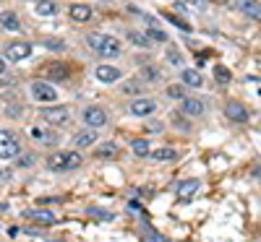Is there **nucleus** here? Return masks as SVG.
Here are the masks:
<instances>
[{
  "mask_svg": "<svg viewBox=\"0 0 261 242\" xmlns=\"http://www.w3.org/2000/svg\"><path fill=\"white\" fill-rule=\"evenodd\" d=\"M86 45H89L92 52H97V55H102V57H118V55H120V42H118L113 34H99V32H94V34L86 37Z\"/></svg>",
  "mask_w": 261,
  "mask_h": 242,
  "instance_id": "f257e3e1",
  "label": "nucleus"
},
{
  "mask_svg": "<svg viewBox=\"0 0 261 242\" xmlns=\"http://www.w3.org/2000/svg\"><path fill=\"white\" fill-rule=\"evenodd\" d=\"M47 167L55 172H71L81 167V154L79 151H58L47 157Z\"/></svg>",
  "mask_w": 261,
  "mask_h": 242,
  "instance_id": "f03ea898",
  "label": "nucleus"
},
{
  "mask_svg": "<svg viewBox=\"0 0 261 242\" xmlns=\"http://www.w3.org/2000/svg\"><path fill=\"white\" fill-rule=\"evenodd\" d=\"M18 138L11 133V130H3L0 128V159H16L18 157Z\"/></svg>",
  "mask_w": 261,
  "mask_h": 242,
  "instance_id": "7ed1b4c3",
  "label": "nucleus"
},
{
  "mask_svg": "<svg viewBox=\"0 0 261 242\" xmlns=\"http://www.w3.org/2000/svg\"><path fill=\"white\" fill-rule=\"evenodd\" d=\"M81 120H84L86 128H94V130H97V128H105V125H107V112H105L99 104H89V107L81 112Z\"/></svg>",
  "mask_w": 261,
  "mask_h": 242,
  "instance_id": "20e7f679",
  "label": "nucleus"
},
{
  "mask_svg": "<svg viewBox=\"0 0 261 242\" xmlns=\"http://www.w3.org/2000/svg\"><path fill=\"white\" fill-rule=\"evenodd\" d=\"M157 99H149V97H139L130 102V115H136V117H146L151 112H157Z\"/></svg>",
  "mask_w": 261,
  "mask_h": 242,
  "instance_id": "39448f33",
  "label": "nucleus"
},
{
  "mask_svg": "<svg viewBox=\"0 0 261 242\" xmlns=\"http://www.w3.org/2000/svg\"><path fill=\"white\" fill-rule=\"evenodd\" d=\"M42 120H45L47 125H63L65 120H68V109H65L63 104H58V107H45L42 109Z\"/></svg>",
  "mask_w": 261,
  "mask_h": 242,
  "instance_id": "423d86ee",
  "label": "nucleus"
},
{
  "mask_svg": "<svg viewBox=\"0 0 261 242\" xmlns=\"http://www.w3.org/2000/svg\"><path fill=\"white\" fill-rule=\"evenodd\" d=\"M32 55V45L29 42H11V45L6 47V57L11 63H18V60H27Z\"/></svg>",
  "mask_w": 261,
  "mask_h": 242,
  "instance_id": "0eeeda50",
  "label": "nucleus"
},
{
  "mask_svg": "<svg viewBox=\"0 0 261 242\" xmlns=\"http://www.w3.org/2000/svg\"><path fill=\"white\" fill-rule=\"evenodd\" d=\"M32 97L37 102H55L58 99V92L53 89L50 83H45V81H34L32 83Z\"/></svg>",
  "mask_w": 261,
  "mask_h": 242,
  "instance_id": "6e6552de",
  "label": "nucleus"
},
{
  "mask_svg": "<svg viewBox=\"0 0 261 242\" xmlns=\"http://www.w3.org/2000/svg\"><path fill=\"white\" fill-rule=\"evenodd\" d=\"M225 117L232 120V123H246L248 120V109L241 102H227L225 104Z\"/></svg>",
  "mask_w": 261,
  "mask_h": 242,
  "instance_id": "1a4fd4ad",
  "label": "nucleus"
},
{
  "mask_svg": "<svg viewBox=\"0 0 261 242\" xmlns=\"http://www.w3.org/2000/svg\"><path fill=\"white\" fill-rule=\"evenodd\" d=\"M27 219H32V222H37L42 227H53L55 224V214L47 211V208H29L27 211Z\"/></svg>",
  "mask_w": 261,
  "mask_h": 242,
  "instance_id": "9d476101",
  "label": "nucleus"
},
{
  "mask_svg": "<svg viewBox=\"0 0 261 242\" xmlns=\"http://www.w3.org/2000/svg\"><path fill=\"white\" fill-rule=\"evenodd\" d=\"M235 8L246 16H251V18H256V21H261V3L258 0H235Z\"/></svg>",
  "mask_w": 261,
  "mask_h": 242,
  "instance_id": "9b49d317",
  "label": "nucleus"
},
{
  "mask_svg": "<svg viewBox=\"0 0 261 242\" xmlns=\"http://www.w3.org/2000/svg\"><path fill=\"white\" fill-rule=\"evenodd\" d=\"M180 107H183V112L186 115H191V117H199V115H204V102L201 99H196V97H183V102H180Z\"/></svg>",
  "mask_w": 261,
  "mask_h": 242,
  "instance_id": "f8f14e48",
  "label": "nucleus"
},
{
  "mask_svg": "<svg viewBox=\"0 0 261 242\" xmlns=\"http://www.w3.org/2000/svg\"><path fill=\"white\" fill-rule=\"evenodd\" d=\"M97 81L99 83H115L120 78V68H113V65H99V68L94 71Z\"/></svg>",
  "mask_w": 261,
  "mask_h": 242,
  "instance_id": "ddd939ff",
  "label": "nucleus"
},
{
  "mask_svg": "<svg viewBox=\"0 0 261 242\" xmlns=\"http://www.w3.org/2000/svg\"><path fill=\"white\" fill-rule=\"evenodd\" d=\"M45 76L53 78V81H65L71 76V71H68V65H63V63H53V65H45Z\"/></svg>",
  "mask_w": 261,
  "mask_h": 242,
  "instance_id": "4468645a",
  "label": "nucleus"
},
{
  "mask_svg": "<svg viewBox=\"0 0 261 242\" xmlns=\"http://www.w3.org/2000/svg\"><path fill=\"white\" fill-rule=\"evenodd\" d=\"M73 143H76L79 148H86V146H94V143H97V130H94V128H86V130H81V133H76Z\"/></svg>",
  "mask_w": 261,
  "mask_h": 242,
  "instance_id": "2eb2a0df",
  "label": "nucleus"
},
{
  "mask_svg": "<svg viewBox=\"0 0 261 242\" xmlns=\"http://www.w3.org/2000/svg\"><path fill=\"white\" fill-rule=\"evenodd\" d=\"M0 26H3L6 32H18L21 21H18V16L13 11H3V13H0Z\"/></svg>",
  "mask_w": 261,
  "mask_h": 242,
  "instance_id": "dca6fc26",
  "label": "nucleus"
},
{
  "mask_svg": "<svg viewBox=\"0 0 261 242\" xmlns=\"http://www.w3.org/2000/svg\"><path fill=\"white\" fill-rule=\"evenodd\" d=\"M71 18L79 21V24H84V21L92 18V8L84 6V3H76V6H71Z\"/></svg>",
  "mask_w": 261,
  "mask_h": 242,
  "instance_id": "f3484780",
  "label": "nucleus"
},
{
  "mask_svg": "<svg viewBox=\"0 0 261 242\" xmlns=\"http://www.w3.org/2000/svg\"><path fill=\"white\" fill-rule=\"evenodd\" d=\"M151 159H157V162H172V159H178V151L175 148H170V146H165V148H154L149 154Z\"/></svg>",
  "mask_w": 261,
  "mask_h": 242,
  "instance_id": "a211bd4d",
  "label": "nucleus"
},
{
  "mask_svg": "<svg viewBox=\"0 0 261 242\" xmlns=\"http://www.w3.org/2000/svg\"><path fill=\"white\" fill-rule=\"evenodd\" d=\"M183 83H186V86H193V89H199V86H204V76H201L199 71L186 68V71H183Z\"/></svg>",
  "mask_w": 261,
  "mask_h": 242,
  "instance_id": "6ab92c4d",
  "label": "nucleus"
},
{
  "mask_svg": "<svg viewBox=\"0 0 261 242\" xmlns=\"http://www.w3.org/2000/svg\"><path fill=\"white\" fill-rule=\"evenodd\" d=\"M34 11H37V16H53V13H58V3L55 0H39Z\"/></svg>",
  "mask_w": 261,
  "mask_h": 242,
  "instance_id": "aec40b11",
  "label": "nucleus"
},
{
  "mask_svg": "<svg viewBox=\"0 0 261 242\" xmlns=\"http://www.w3.org/2000/svg\"><path fill=\"white\" fill-rule=\"evenodd\" d=\"M118 146L115 143H110V141H107V143H99L97 146V157H105V159H110V157H118Z\"/></svg>",
  "mask_w": 261,
  "mask_h": 242,
  "instance_id": "412c9836",
  "label": "nucleus"
},
{
  "mask_svg": "<svg viewBox=\"0 0 261 242\" xmlns=\"http://www.w3.org/2000/svg\"><path fill=\"white\" fill-rule=\"evenodd\" d=\"M199 188H201V180H186L178 185V195H193Z\"/></svg>",
  "mask_w": 261,
  "mask_h": 242,
  "instance_id": "4be33fe9",
  "label": "nucleus"
},
{
  "mask_svg": "<svg viewBox=\"0 0 261 242\" xmlns=\"http://www.w3.org/2000/svg\"><path fill=\"white\" fill-rule=\"evenodd\" d=\"M123 92H125V94H144V81H139V78L125 81V83H123Z\"/></svg>",
  "mask_w": 261,
  "mask_h": 242,
  "instance_id": "5701e85b",
  "label": "nucleus"
},
{
  "mask_svg": "<svg viewBox=\"0 0 261 242\" xmlns=\"http://www.w3.org/2000/svg\"><path fill=\"white\" fill-rule=\"evenodd\" d=\"M130 148H134V154H136V157H149V154H151V148H149V141H144V138H136L134 143H130Z\"/></svg>",
  "mask_w": 261,
  "mask_h": 242,
  "instance_id": "b1692460",
  "label": "nucleus"
},
{
  "mask_svg": "<svg viewBox=\"0 0 261 242\" xmlns=\"http://www.w3.org/2000/svg\"><path fill=\"white\" fill-rule=\"evenodd\" d=\"M128 39L134 42L136 47H144V50H149V47H151V42H149V37H146V34H139V32H128Z\"/></svg>",
  "mask_w": 261,
  "mask_h": 242,
  "instance_id": "393cba45",
  "label": "nucleus"
},
{
  "mask_svg": "<svg viewBox=\"0 0 261 242\" xmlns=\"http://www.w3.org/2000/svg\"><path fill=\"white\" fill-rule=\"evenodd\" d=\"M214 78H217V83L227 86V83L232 81V73H230L227 68H222V65H217V68H214Z\"/></svg>",
  "mask_w": 261,
  "mask_h": 242,
  "instance_id": "a878e982",
  "label": "nucleus"
},
{
  "mask_svg": "<svg viewBox=\"0 0 261 242\" xmlns=\"http://www.w3.org/2000/svg\"><path fill=\"white\" fill-rule=\"evenodd\" d=\"M167 60H170V65H175V68H180V65H183V55H180L175 47L167 50Z\"/></svg>",
  "mask_w": 261,
  "mask_h": 242,
  "instance_id": "bb28decb",
  "label": "nucleus"
},
{
  "mask_svg": "<svg viewBox=\"0 0 261 242\" xmlns=\"http://www.w3.org/2000/svg\"><path fill=\"white\" fill-rule=\"evenodd\" d=\"M146 242H170L165 234H160V232H154L151 227H146Z\"/></svg>",
  "mask_w": 261,
  "mask_h": 242,
  "instance_id": "cd10ccee",
  "label": "nucleus"
},
{
  "mask_svg": "<svg viewBox=\"0 0 261 242\" xmlns=\"http://www.w3.org/2000/svg\"><path fill=\"white\" fill-rule=\"evenodd\" d=\"M34 164V157L32 154H24V157H16V167H21V169H29Z\"/></svg>",
  "mask_w": 261,
  "mask_h": 242,
  "instance_id": "c85d7f7f",
  "label": "nucleus"
},
{
  "mask_svg": "<svg viewBox=\"0 0 261 242\" xmlns=\"http://www.w3.org/2000/svg\"><path fill=\"white\" fill-rule=\"evenodd\" d=\"M149 37L154 39V42H167V34L162 29H157V26H149Z\"/></svg>",
  "mask_w": 261,
  "mask_h": 242,
  "instance_id": "c756f323",
  "label": "nucleus"
},
{
  "mask_svg": "<svg viewBox=\"0 0 261 242\" xmlns=\"http://www.w3.org/2000/svg\"><path fill=\"white\" fill-rule=\"evenodd\" d=\"M45 47H47V50H58V52H60V50H65V42H63V39H47V42H45Z\"/></svg>",
  "mask_w": 261,
  "mask_h": 242,
  "instance_id": "7c9ffc66",
  "label": "nucleus"
},
{
  "mask_svg": "<svg viewBox=\"0 0 261 242\" xmlns=\"http://www.w3.org/2000/svg\"><path fill=\"white\" fill-rule=\"evenodd\" d=\"M141 76H144L146 81H157V78H160V71H157V68H151V65H149V68H144V73H141Z\"/></svg>",
  "mask_w": 261,
  "mask_h": 242,
  "instance_id": "2f4dec72",
  "label": "nucleus"
},
{
  "mask_svg": "<svg viewBox=\"0 0 261 242\" xmlns=\"http://www.w3.org/2000/svg\"><path fill=\"white\" fill-rule=\"evenodd\" d=\"M167 94H170V97H180V99H183V86H170Z\"/></svg>",
  "mask_w": 261,
  "mask_h": 242,
  "instance_id": "473e14b6",
  "label": "nucleus"
},
{
  "mask_svg": "<svg viewBox=\"0 0 261 242\" xmlns=\"http://www.w3.org/2000/svg\"><path fill=\"white\" fill-rule=\"evenodd\" d=\"M6 112H8L11 117H16V115H21V107H8V109H6Z\"/></svg>",
  "mask_w": 261,
  "mask_h": 242,
  "instance_id": "72a5a7b5",
  "label": "nucleus"
},
{
  "mask_svg": "<svg viewBox=\"0 0 261 242\" xmlns=\"http://www.w3.org/2000/svg\"><path fill=\"white\" fill-rule=\"evenodd\" d=\"M188 3H191L193 8H204V6H206V0H188Z\"/></svg>",
  "mask_w": 261,
  "mask_h": 242,
  "instance_id": "f704fd0d",
  "label": "nucleus"
},
{
  "mask_svg": "<svg viewBox=\"0 0 261 242\" xmlns=\"http://www.w3.org/2000/svg\"><path fill=\"white\" fill-rule=\"evenodd\" d=\"M253 174H256V180L261 183V164H258V167H253Z\"/></svg>",
  "mask_w": 261,
  "mask_h": 242,
  "instance_id": "c9c22d12",
  "label": "nucleus"
},
{
  "mask_svg": "<svg viewBox=\"0 0 261 242\" xmlns=\"http://www.w3.org/2000/svg\"><path fill=\"white\" fill-rule=\"evenodd\" d=\"M3 71H6V63H3V60H0V73H3Z\"/></svg>",
  "mask_w": 261,
  "mask_h": 242,
  "instance_id": "e433bc0d",
  "label": "nucleus"
},
{
  "mask_svg": "<svg viewBox=\"0 0 261 242\" xmlns=\"http://www.w3.org/2000/svg\"><path fill=\"white\" fill-rule=\"evenodd\" d=\"M0 211H8V206H6V203H0Z\"/></svg>",
  "mask_w": 261,
  "mask_h": 242,
  "instance_id": "4c0bfd02",
  "label": "nucleus"
},
{
  "mask_svg": "<svg viewBox=\"0 0 261 242\" xmlns=\"http://www.w3.org/2000/svg\"><path fill=\"white\" fill-rule=\"evenodd\" d=\"M47 242H60V239H47Z\"/></svg>",
  "mask_w": 261,
  "mask_h": 242,
  "instance_id": "58836bf2",
  "label": "nucleus"
}]
</instances>
